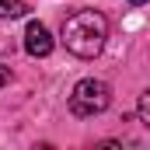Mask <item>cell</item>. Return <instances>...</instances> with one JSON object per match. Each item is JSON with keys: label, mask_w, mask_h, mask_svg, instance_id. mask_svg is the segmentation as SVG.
<instances>
[{"label": "cell", "mask_w": 150, "mask_h": 150, "mask_svg": "<svg viewBox=\"0 0 150 150\" xmlns=\"http://www.w3.org/2000/svg\"><path fill=\"white\" fill-rule=\"evenodd\" d=\"M28 4L25 0H0V18H25Z\"/></svg>", "instance_id": "cell-4"}, {"label": "cell", "mask_w": 150, "mask_h": 150, "mask_svg": "<svg viewBox=\"0 0 150 150\" xmlns=\"http://www.w3.org/2000/svg\"><path fill=\"white\" fill-rule=\"evenodd\" d=\"M129 4H133V7H140V4H147V0H129Z\"/></svg>", "instance_id": "cell-7"}, {"label": "cell", "mask_w": 150, "mask_h": 150, "mask_svg": "<svg viewBox=\"0 0 150 150\" xmlns=\"http://www.w3.org/2000/svg\"><path fill=\"white\" fill-rule=\"evenodd\" d=\"M25 52L35 56V59L52 52V35H49V28L42 21H28V28H25Z\"/></svg>", "instance_id": "cell-3"}, {"label": "cell", "mask_w": 150, "mask_h": 150, "mask_svg": "<svg viewBox=\"0 0 150 150\" xmlns=\"http://www.w3.org/2000/svg\"><path fill=\"white\" fill-rule=\"evenodd\" d=\"M105 38H108V21L98 11H74L63 21V45L80 59H94L105 49Z\"/></svg>", "instance_id": "cell-1"}, {"label": "cell", "mask_w": 150, "mask_h": 150, "mask_svg": "<svg viewBox=\"0 0 150 150\" xmlns=\"http://www.w3.org/2000/svg\"><path fill=\"white\" fill-rule=\"evenodd\" d=\"M112 105V87L105 80H80L74 91H70V112L80 115V119H91V115H101L105 108Z\"/></svg>", "instance_id": "cell-2"}, {"label": "cell", "mask_w": 150, "mask_h": 150, "mask_svg": "<svg viewBox=\"0 0 150 150\" xmlns=\"http://www.w3.org/2000/svg\"><path fill=\"white\" fill-rule=\"evenodd\" d=\"M136 115H140V122L150 129V87L140 94V105H136Z\"/></svg>", "instance_id": "cell-5"}, {"label": "cell", "mask_w": 150, "mask_h": 150, "mask_svg": "<svg viewBox=\"0 0 150 150\" xmlns=\"http://www.w3.org/2000/svg\"><path fill=\"white\" fill-rule=\"evenodd\" d=\"M7 80H11V67H4V63H0V87H4Z\"/></svg>", "instance_id": "cell-6"}]
</instances>
